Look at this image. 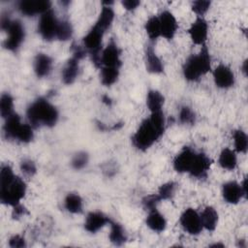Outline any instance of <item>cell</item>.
Returning a JSON list of instances; mask_svg holds the SVG:
<instances>
[{
	"label": "cell",
	"mask_w": 248,
	"mask_h": 248,
	"mask_svg": "<svg viewBox=\"0 0 248 248\" xmlns=\"http://www.w3.org/2000/svg\"><path fill=\"white\" fill-rule=\"evenodd\" d=\"M165 129L166 120L164 112H151L148 117L142 120L133 135V145L140 151L147 150L163 136Z\"/></svg>",
	"instance_id": "1"
},
{
	"label": "cell",
	"mask_w": 248,
	"mask_h": 248,
	"mask_svg": "<svg viewBox=\"0 0 248 248\" xmlns=\"http://www.w3.org/2000/svg\"><path fill=\"white\" fill-rule=\"evenodd\" d=\"M26 193V184L15 175L9 165H3L0 170V201L2 203L15 206L20 203Z\"/></svg>",
	"instance_id": "2"
},
{
	"label": "cell",
	"mask_w": 248,
	"mask_h": 248,
	"mask_svg": "<svg viewBox=\"0 0 248 248\" xmlns=\"http://www.w3.org/2000/svg\"><path fill=\"white\" fill-rule=\"evenodd\" d=\"M27 118L32 127H52L58 120L57 108L45 98H38L32 102L26 110Z\"/></svg>",
	"instance_id": "3"
},
{
	"label": "cell",
	"mask_w": 248,
	"mask_h": 248,
	"mask_svg": "<svg viewBox=\"0 0 248 248\" xmlns=\"http://www.w3.org/2000/svg\"><path fill=\"white\" fill-rule=\"evenodd\" d=\"M211 70V57L203 45L199 53L190 55L183 65V76L188 81H197Z\"/></svg>",
	"instance_id": "4"
},
{
	"label": "cell",
	"mask_w": 248,
	"mask_h": 248,
	"mask_svg": "<svg viewBox=\"0 0 248 248\" xmlns=\"http://www.w3.org/2000/svg\"><path fill=\"white\" fill-rule=\"evenodd\" d=\"M59 20L54 12L50 9L40 16L38 23V32L46 41H51L56 38Z\"/></svg>",
	"instance_id": "5"
},
{
	"label": "cell",
	"mask_w": 248,
	"mask_h": 248,
	"mask_svg": "<svg viewBox=\"0 0 248 248\" xmlns=\"http://www.w3.org/2000/svg\"><path fill=\"white\" fill-rule=\"evenodd\" d=\"M6 32L7 38L4 42V47L10 51H16L21 46L25 37V29L23 24L17 19L12 20Z\"/></svg>",
	"instance_id": "6"
},
{
	"label": "cell",
	"mask_w": 248,
	"mask_h": 248,
	"mask_svg": "<svg viewBox=\"0 0 248 248\" xmlns=\"http://www.w3.org/2000/svg\"><path fill=\"white\" fill-rule=\"evenodd\" d=\"M183 230L191 235H198L202 231V225L200 214L194 208L185 209L179 219Z\"/></svg>",
	"instance_id": "7"
},
{
	"label": "cell",
	"mask_w": 248,
	"mask_h": 248,
	"mask_svg": "<svg viewBox=\"0 0 248 248\" xmlns=\"http://www.w3.org/2000/svg\"><path fill=\"white\" fill-rule=\"evenodd\" d=\"M19 12L26 16H34L43 15L51 8V3L48 0H22L18 3Z\"/></svg>",
	"instance_id": "8"
},
{
	"label": "cell",
	"mask_w": 248,
	"mask_h": 248,
	"mask_svg": "<svg viewBox=\"0 0 248 248\" xmlns=\"http://www.w3.org/2000/svg\"><path fill=\"white\" fill-rule=\"evenodd\" d=\"M121 51L114 41H110L101 53L102 67H121Z\"/></svg>",
	"instance_id": "9"
},
{
	"label": "cell",
	"mask_w": 248,
	"mask_h": 248,
	"mask_svg": "<svg viewBox=\"0 0 248 248\" xmlns=\"http://www.w3.org/2000/svg\"><path fill=\"white\" fill-rule=\"evenodd\" d=\"M159 22L161 28V36L167 40H171L176 34L178 23L170 11L165 10L159 15Z\"/></svg>",
	"instance_id": "10"
},
{
	"label": "cell",
	"mask_w": 248,
	"mask_h": 248,
	"mask_svg": "<svg viewBox=\"0 0 248 248\" xmlns=\"http://www.w3.org/2000/svg\"><path fill=\"white\" fill-rule=\"evenodd\" d=\"M189 36L195 45L203 46L208 35V24L202 16H198L188 29Z\"/></svg>",
	"instance_id": "11"
},
{
	"label": "cell",
	"mask_w": 248,
	"mask_h": 248,
	"mask_svg": "<svg viewBox=\"0 0 248 248\" xmlns=\"http://www.w3.org/2000/svg\"><path fill=\"white\" fill-rule=\"evenodd\" d=\"M197 152L189 146H185L173 159V169L179 173L189 172Z\"/></svg>",
	"instance_id": "12"
},
{
	"label": "cell",
	"mask_w": 248,
	"mask_h": 248,
	"mask_svg": "<svg viewBox=\"0 0 248 248\" xmlns=\"http://www.w3.org/2000/svg\"><path fill=\"white\" fill-rule=\"evenodd\" d=\"M213 79L217 87L227 89L234 84L235 78L231 68L225 64L218 65L213 71Z\"/></svg>",
	"instance_id": "13"
},
{
	"label": "cell",
	"mask_w": 248,
	"mask_h": 248,
	"mask_svg": "<svg viewBox=\"0 0 248 248\" xmlns=\"http://www.w3.org/2000/svg\"><path fill=\"white\" fill-rule=\"evenodd\" d=\"M109 218L100 211H92L89 212L85 218L84 229L91 233H95L101 229H103L106 225L109 224Z\"/></svg>",
	"instance_id": "14"
},
{
	"label": "cell",
	"mask_w": 248,
	"mask_h": 248,
	"mask_svg": "<svg viewBox=\"0 0 248 248\" xmlns=\"http://www.w3.org/2000/svg\"><path fill=\"white\" fill-rule=\"evenodd\" d=\"M210 166H211V160L209 159V157L204 153L197 152L193 165L188 173H190V175L193 177L202 178L206 175L207 171L210 169Z\"/></svg>",
	"instance_id": "15"
},
{
	"label": "cell",
	"mask_w": 248,
	"mask_h": 248,
	"mask_svg": "<svg viewBox=\"0 0 248 248\" xmlns=\"http://www.w3.org/2000/svg\"><path fill=\"white\" fill-rule=\"evenodd\" d=\"M222 196L225 202L231 204H236L244 197L240 184L236 181H228L222 187Z\"/></svg>",
	"instance_id": "16"
},
{
	"label": "cell",
	"mask_w": 248,
	"mask_h": 248,
	"mask_svg": "<svg viewBox=\"0 0 248 248\" xmlns=\"http://www.w3.org/2000/svg\"><path fill=\"white\" fill-rule=\"evenodd\" d=\"M145 67L151 74H161L164 71V65L160 57L157 55L153 46L149 45L145 48Z\"/></svg>",
	"instance_id": "17"
},
{
	"label": "cell",
	"mask_w": 248,
	"mask_h": 248,
	"mask_svg": "<svg viewBox=\"0 0 248 248\" xmlns=\"http://www.w3.org/2000/svg\"><path fill=\"white\" fill-rule=\"evenodd\" d=\"M146 226L153 232H162L166 230L167 227V220L165 216L157 210V208L151 209L148 211L145 220Z\"/></svg>",
	"instance_id": "18"
},
{
	"label": "cell",
	"mask_w": 248,
	"mask_h": 248,
	"mask_svg": "<svg viewBox=\"0 0 248 248\" xmlns=\"http://www.w3.org/2000/svg\"><path fill=\"white\" fill-rule=\"evenodd\" d=\"M52 68V59L46 53H38L34 59V72L38 78L49 75Z\"/></svg>",
	"instance_id": "19"
},
{
	"label": "cell",
	"mask_w": 248,
	"mask_h": 248,
	"mask_svg": "<svg viewBox=\"0 0 248 248\" xmlns=\"http://www.w3.org/2000/svg\"><path fill=\"white\" fill-rule=\"evenodd\" d=\"M23 126L20 121V117L16 113H13L11 116L5 119L4 124V134L8 139L17 140L19 132Z\"/></svg>",
	"instance_id": "20"
},
{
	"label": "cell",
	"mask_w": 248,
	"mask_h": 248,
	"mask_svg": "<svg viewBox=\"0 0 248 248\" xmlns=\"http://www.w3.org/2000/svg\"><path fill=\"white\" fill-rule=\"evenodd\" d=\"M79 72V61L73 56L67 61L62 69V81L65 84H72L75 82Z\"/></svg>",
	"instance_id": "21"
},
{
	"label": "cell",
	"mask_w": 248,
	"mask_h": 248,
	"mask_svg": "<svg viewBox=\"0 0 248 248\" xmlns=\"http://www.w3.org/2000/svg\"><path fill=\"white\" fill-rule=\"evenodd\" d=\"M114 11L111 6H103L94 25L106 33V31L110 28L114 20Z\"/></svg>",
	"instance_id": "22"
},
{
	"label": "cell",
	"mask_w": 248,
	"mask_h": 248,
	"mask_svg": "<svg viewBox=\"0 0 248 248\" xmlns=\"http://www.w3.org/2000/svg\"><path fill=\"white\" fill-rule=\"evenodd\" d=\"M202 228L212 232L216 229L218 224V213L212 206H206L200 214Z\"/></svg>",
	"instance_id": "23"
},
{
	"label": "cell",
	"mask_w": 248,
	"mask_h": 248,
	"mask_svg": "<svg viewBox=\"0 0 248 248\" xmlns=\"http://www.w3.org/2000/svg\"><path fill=\"white\" fill-rule=\"evenodd\" d=\"M164 96L161 92L155 89H151L147 92L146 95V107L151 112H159L163 111V106H164Z\"/></svg>",
	"instance_id": "24"
},
{
	"label": "cell",
	"mask_w": 248,
	"mask_h": 248,
	"mask_svg": "<svg viewBox=\"0 0 248 248\" xmlns=\"http://www.w3.org/2000/svg\"><path fill=\"white\" fill-rule=\"evenodd\" d=\"M219 165L222 169L227 170H233L237 165V156L235 151L231 148H224L219 155Z\"/></svg>",
	"instance_id": "25"
},
{
	"label": "cell",
	"mask_w": 248,
	"mask_h": 248,
	"mask_svg": "<svg viewBox=\"0 0 248 248\" xmlns=\"http://www.w3.org/2000/svg\"><path fill=\"white\" fill-rule=\"evenodd\" d=\"M110 232H109V240L112 244L116 246H121L127 241V234L122 227L117 222L110 221Z\"/></svg>",
	"instance_id": "26"
},
{
	"label": "cell",
	"mask_w": 248,
	"mask_h": 248,
	"mask_svg": "<svg viewBox=\"0 0 248 248\" xmlns=\"http://www.w3.org/2000/svg\"><path fill=\"white\" fill-rule=\"evenodd\" d=\"M64 206L67 211L73 214H78L82 212L83 202L82 199L78 194L69 193L64 200Z\"/></svg>",
	"instance_id": "27"
},
{
	"label": "cell",
	"mask_w": 248,
	"mask_h": 248,
	"mask_svg": "<svg viewBox=\"0 0 248 248\" xmlns=\"http://www.w3.org/2000/svg\"><path fill=\"white\" fill-rule=\"evenodd\" d=\"M120 68L115 67H102L100 72V78L102 84L110 86L114 84L119 78Z\"/></svg>",
	"instance_id": "28"
},
{
	"label": "cell",
	"mask_w": 248,
	"mask_h": 248,
	"mask_svg": "<svg viewBox=\"0 0 248 248\" xmlns=\"http://www.w3.org/2000/svg\"><path fill=\"white\" fill-rule=\"evenodd\" d=\"M144 29H145V32H146L148 38L151 41H155L159 37H161V28H160L159 17L157 16H150L145 22Z\"/></svg>",
	"instance_id": "29"
},
{
	"label": "cell",
	"mask_w": 248,
	"mask_h": 248,
	"mask_svg": "<svg viewBox=\"0 0 248 248\" xmlns=\"http://www.w3.org/2000/svg\"><path fill=\"white\" fill-rule=\"evenodd\" d=\"M234 149L238 153H246L248 149V138L244 131L238 129L232 134Z\"/></svg>",
	"instance_id": "30"
},
{
	"label": "cell",
	"mask_w": 248,
	"mask_h": 248,
	"mask_svg": "<svg viewBox=\"0 0 248 248\" xmlns=\"http://www.w3.org/2000/svg\"><path fill=\"white\" fill-rule=\"evenodd\" d=\"M14 112V99L9 93H4L0 98V114L6 119Z\"/></svg>",
	"instance_id": "31"
},
{
	"label": "cell",
	"mask_w": 248,
	"mask_h": 248,
	"mask_svg": "<svg viewBox=\"0 0 248 248\" xmlns=\"http://www.w3.org/2000/svg\"><path fill=\"white\" fill-rule=\"evenodd\" d=\"M72 35H73L72 23L67 19L59 20L56 39L59 41H67L72 37Z\"/></svg>",
	"instance_id": "32"
},
{
	"label": "cell",
	"mask_w": 248,
	"mask_h": 248,
	"mask_svg": "<svg viewBox=\"0 0 248 248\" xmlns=\"http://www.w3.org/2000/svg\"><path fill=\"white\" fill-rule=\"evenodd\" d=\"M175 188H176V184L172 181L164 183L160 186L157 195L159 196V198L161 199V201H167V200H170L175 192Z\"/></svg>",
	"instance_id": "33"
},
{
	"label": "cell",
	"mask_w": 248,
	"mask_h": 248,
	"mask_svg": "<svg viewBox=\"0 0 248 248\" xmlns=\"http://www.w3.org/2000/svg\"><path fill=\"white\" fill-rule=\"evenodd\" d=\"M178 118L180 123L185 125H193L196 122V114L195 112L187 106H184L180 108Z\"/></svg>",
	"instance_id": "34"
},
{
	"label": "cell",
	"mask_w": 248,
	"mask_h": 248,
	"mask_svg": "<svg viewBox=\"0 0 248 248\" xmlns=\"http://www.w3.org/2000/svg\"><path fill=\"white\" fill-rule=\"evenodd\" d=\"M88 160H89V155L84 151H79L75 154L71 164L75 170H81L87 165Z\"/></svg>",
	"instance_id": "35"
},
{
	"label": "cell",
	"mask_w": 248,
	"mask_h": 248,
	"mask_svg": "<svg viewBox=\"0 0 248 248\" xmlns=\"http://www.w3.org/2000/svg\"><path fill=\"white\" fill-rule=\"evenodd\" d=\"M211 2L208 0H197L192 2L191 9L199 16H202L209 10Z\"/></svg>",
	"instance_id": "36"
},
{
	"label": "cell",
	"mask_w": 248,
	"mask_h": 248,
	"mask_svg": "<svg viewBox=\"0 0 248 248\" xmlns=\"http://www.w3.org/2000/svg\"><path fill=\"white\" fill-rule=\"evenodd\" d=\"M33 138H34L33 127L31 126V124L23 123V126L19 132V135H18L16 140L23 142V143H28L33 140Z\"/></svg>",
	"instance_id": "37"
},
{
	"label": "cell",
	"mask_w": 248,
	"mask_h": 248,
	"mask_svg": "<svg viewBox=\"0 0 248 248\" xmlns=\"http://www.w3.org/2000/svg\"><path fill=\"white\" fill-rule=\"evenodd\" d=\"M161 199L159 198V196L157 194H153V195H149L146 196L143 200H142V205L143 207L149 211L151 209L157 208V205L161 202Z\"/></svg>",
	"instance_id": "38"
},
{
	"label": "cell",
	"mask_w": 248,
	"mask_h": 248,
	"mask_svg": "<svg viewBox=\"0 0 248 248\" xmlns=\"http://www.w3.org/2000/svg\"><path fill=\"white\" fill-rule=\"evenodd\" d=\"M20 170L26 175V176H33L36 171L37 168L35 163L30 159H24L20 163Z\"/></svg>",
	"instance_id": "39"
},
{
	"label": "cell",
	"mask_w": 248,
	"mask_h": 248,
	"mask_svg": "<svg viewBox=\"0 0 248 248\" xmlns=\"http://www.w3.org/2000/svg\"><path fill=\"white\" fill-rule=\"evenodd\" d=\"M9 246L12 247V248H22V247H25L26 246L25 239L22 236L18 235V234L13 235L9 239Z\"/></svg>",
	"instance_id": "40"
},
{
	"label": "cell",
	"mask_w": 248,
	"mask_h": 248,
	"mask_svg": "<svg viewBox=\"0 0 248 248\" xmlns=\"http://www.w3.org/2000/svg\"><path fill=\"white\" fill-rule=\"evenodd\" d=\"M72 53H73V57L78 59V61L83 59L86 55V49L84 48V46H78V45H73L72 46Z\"/></svg>",
	"instance_id": "41"
},
{
	"label": "cell",
	"mask_w": 248,
	"mask_h": 248,
	"mask_svg": "<svg viewBox=\"0 0 248 248\" xmlns=\"http://www.w3.org/2000/svg\"><path fill=\"white\" fill-rule=\"evenodd\" d=\"M13 207H14V209H13V211H12V217H13L14 219H19L20 217L24 216V215L27 213L26 208H25L23 205H21L20 203L15 205V206H13Z\"/></svg>",
	"instance_id": "42"
},
{
	"label": "cell",
	"mask_w": 248,
	"mask_h": 248,
	"mask_svg": "<svg viewBox=\"0 0 248 248\" xmlns=\"http://www.w3.org/2000/svg\"><path fill=\"white\" fill-rule=\"evenodd\" d=\"M121 4L125 10L134 11L140 5V2L139 0H123Z\"/></svg>",
	"instance_id": "43"
},
{
	"label": "cell",
	"mask_w": 248,
	"mask_h": 248,
	"mask_svg": "<svg viewBox=\"0 0 248 248\" xmlns=\"http://www.w3.org/2000/svg\"><path fill=\"white\" fill-rule=\"evenodd\" d=\"M240 187L242 189V192H243V195L244 197L247 196V178L244 177V179L242 180V182L240 183Z\"/></svg>",
	"instance_id": "44"
},
{
	"label": "cell",
	"mask_w": 248,
	"mask_h": 248,
	"mask_svg": "<svg viewBox=\"0 0 248 248\" xmlns=\"http://www.w3.org/2000/svg\"><path fill=\"white\" fill-rule=\"evenodd\" d=\"M241 69H242L243 74L246 76V74H247V60H244V61H243V64H242V66H241Z\"/></svg>",
	"instance_id": "45"
},
{
	"label": "cell",
	"mask_w": 248,
	"mask_h": 248,
	"mask_svg": "<svg viewBox=\"0 0 248 248\" xmlns=\"http://www.w3.org/2000/svg\"><path fill=\"white\" fill-rule=\"evenodd\" d=\"M103 102L106 103L107 105H110L111 104V101H110V99L108 96H104L103 97Z\"/></svg>",
	"instance_id": "46"
},
{
	"label": "cell",
	"mask_w": 248,
	"mask_h": 248,
	"mask_svg": "<svg viewBox=\"0 0 248 248\" xmlns=\"http://www.w3.org/2000/svg\"><path fill=\"white\" fill-rule=\"evenodd\" d=\"M211 247H224V245L223 244H221V243H215V244H212V245H210Z\"/></svg>",
	"instance_id": "47"
}]
</instances>
